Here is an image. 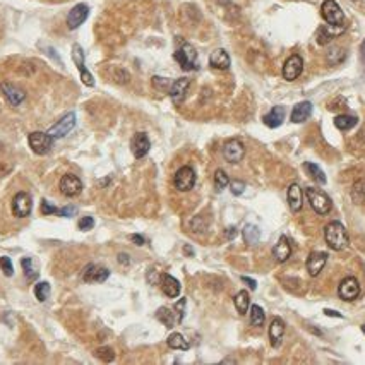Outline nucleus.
<instances>
[{
  "label": "nucleus",
  "instance_id": "obj_25",
  "mask_svg": "<svg viewBox=\"0 0 365 365\" xmlns=\"http://www.w3.org/2000/svg\"><path fill=\"white\" fill-rule=\"evenodd\" d=\"M283 120H285V108L283 107H273L266 114V117H264V124L271 129L280 127V125L283 124Z\"/></svg>",
  "mask_w": 365,
  "mask_h": 365
},
{
  "label": "nucleus",
  "instance_id": "obj_15",
  "mask_svg": "<svg viewBox=\"0 0 365 365\" xmlns=\"http://www.w3.org/2000/svg\"><path fill=\"white\" fill-rule=\"evenodd\" d=\"M0 89H2V93H4V96H6V99L9 103H11L12 107H17V105H21V103L26 99V93L23 89L19 88V86H16V84H12V82H2L0 84Z\"/></svg>",
  "mask_w": 365,
  "mask_h": 365
},
{
  "label": "nucleus",
  "instance_id": "obj_39",
  "mask_svg": "<svg viewBox=\"0 0 365 365\" xmlns=\"http://www.w3.org/2000/svg\"><path fill=\"white\" fill-rule=\"evenodd\" d=\"M112 79H114L117 84H127L130 81V74L122 67H117L112 71Z\"/></svg>",
  "mask_w": 365,
  "mask_h": 365
},
{
  "label": "nucleus",
  "instance_id": "obj_54",
  "mask_svg": "<svg viewBox=\"0 0 365 365\" xmlns=\"http://www.w3.org/2000/svg\"><path fill=\"white\" fill-rule=\"evenodd\" d=\"M324 314L329 317H343V314H340V312L336 310H331V308H324Z\"/></svg>",
  "mask_w": 365,
  "mask_h": 365
},
{
  "label": "nucleus",
  "instance_id": "obj_2",
  "mask_svg": "<svg viewBox=\"0 0 365 365\" xmlns=\"http://www.w3.org/2000/svg\"><path fill=\"white\" fill-rule=\"evenodd\" d=\"M305 195L308 197V202H310V207L314 210L317 215H328L333 207V202L329 199V195L323 192L317 187H307L305 189Z\"/></svg>",
  "mask_w": 365,
  "mask_h": 365
},
{
  "label": "nucleus",
  "instance_id": "obj_31",
  "mask_svg": "<svg viewBox=\"0 0 365 365\" xmlns=\"http://www.w3.org/2000/svg\"><path fill=\"white\" fill-rule=\"evenodd\" d=\"M167 345L170 346L172 350H189V341L182 336L180 333H172L167 340Z\"/></svg>",
  "mask_w": 365,
  "mask_h": 365
},
{
  "label": "nucleus",
  "instance_id": "obj_22",
  "mask_svg": "<svg viewBox=\"0 0 365 365\" xmlns=\"http://www.w3.org/2000/svg\"><path fill=\"white\" fill-rule=\"evenodd\" d=\"M273 255H275L278 263H286V260L292 257V245H290L288 238L285 235L280 237V240H278L275 249H273Z\"/></svg>",
  "mask_w": 365,
  "mask_h": 365
},
{
  "label": "nucleus",
  "instance_id": "obj_35",
  "mask_svg": "<svg viewBox=\"0 0 365 365\" xmlns=\"http://www.w3.org/2000/svg\"><path fill=\"white\" fill-rule=\"evenodd\" d=\"M34 295H36L38 302H46L50 297V283L48 281H40L34 285Z\"/></svg>",
  "mask_w": 365,
  "mask_h": 365
},
{
  "label": "nucleus",
  "instance_id": "obj_28",
  "mask_svg": "<svg viewBox=\"0 0 365 365\" xmlns=\"http://www.w3.org/2000/svg\"><path fill=\"white\" fill-rule=\"evenodd\" d=\"M156 317H158V321H162V323L167 326V328H173V326L179 323L175 310H173V308H168V307L158 308V312H156Z\"/></svg>",
  "mask_w": 365,
  "mask_h": 365
},
{
  "label": "nucleus",
  "instance_id": "obj_56",
  "mask_svg": "<svg viewBox=\"0 0 365 365\" xmlns=\"http://www.w3.org/2000/svg\"><path fill=\"white\" fill-rule=\"evenodd\" d=\"M362 59H363V62H365V40L362 43Z\"/></svg>",
  "mask_w": 365,
  "mask_h": 365
},
{
  "label": "nucleus",
  "instance_id": "obj_1",
  "mask_svg": "<svg viewBox=\"0 0 365 365\" xmlns=\"http://www.w3.org/2000/svg\"><path fill=\"white\" fill-rule=\"evenodd\" d=\"M324 240L333 250H345L350 245V237L346 228L340 221H329L324 228Z\"/></svg>",
  "mask_w": 365,
  "mask_h": 365
},
{
  "label": "nucleus",
  "instance_id": "obj_21",
  "mask_svg": "<svg viewBox=\"0 0 365 365\" xmlns=\"http://www.w3.org/2000/svg\"><path fill=\"white\" fill-rule=\"evenodd\" d=\"M283 334H285V323L280 317H275V319L271 321V324H269V340H271L273 348H280Z\"/></svg>",
  "mask_w": 365,
  "mask_h": 365
},
{
  "label": "nucleus",
  "instance_id": "obj_14",
  "mask_svg": "<svg viewBox=\"0 0 365 365\" xmlns=\"http://www.w3.org/2000/svg\"><path fill=\"white\" fill-rule=\"evenodd\" d=\"M303 71V59L300 55H290L283 65V77L286 81H295Z\"/></svg>",
  "mask_w": 365,
  "mask_h": 365
},
{
  "label": "nucleus",
  "instance_id": "obj_55",
  "mask_svg": "<svg viewBox=\"0 0 365 365\" xmlns=\"http://www.w3.org/2000/svg\"><path fill=\"white\" fill-rule=\"evenodd\" d=\"M184 254H187L189 257H192V255H194V249H192L190 245H185V247H184Z\"/></svg>",
  "mask_w": 365,
  "mask_h": 365
},
{
  "label": "nucleus",
  "instance_id": "obj_23",
  "mask_svg": "<svg viewBox=\"0 0 365 365\" xmlns=\"http://www.w3.org/2000/svg\"><path fill=\"white\" fill-rule=\"evenodd\" d=\"M210 65L213 69H218V71H227L230 69V55L227 54V50L218 48L210 55Z\"/></svg>",
  "mask_w": 365,
  "mask_h": 365
},
{
  "label": "nucleus",
  "instance_id": "obj_12",
  "mask_svg": "<svg viewBox=\"0 0 365 365\" xmlns=\"http://www.w3.org/2000/svg\"><path fill=\"white\" fill-rule=\"evenodd\" d=\"M108 276H110V271L99 264H88L82 271V280L86 283H103L108 280Z\"/></svg>",
  "mask_w": 365,
  "mask_h": 365
},
{
  "label": "nucleus",
  "instance_id": "obj_9",
  "mask_svg": "<svg viewBox=\"0 0 365 365\" xmlns=\"http://www.w3.org/2000/svg\"><path fill=\"white\" fill-rule=\"evenodd\" d=\"M223 156L230 163H240L245 156V146L238 139H228L223 146Z\"/></svg>",
  "mask_w": 365,
  "mask_h": 365
},
{
  "label": "nucleus",
  "instance_id": "obj_51",
  "mask_svg": "<svg viewBox=\"0 0 365 365\" xmlns=\"http://www.w3.org/2000/svg\"><path fill=\"white\" fill-rule=\"evenodd\" d=\"M237 233H238L237 227H228V228H227V232H225V235H227L228 240H233V238L237 237Z\"/></svg>",
  "mask_w": 365,
  "mask_h": 365
},
{
  "label": "nucleus",
  "instance_id": "obj_40",
  "mask_svg": "<svg viewBox=\"0 0 365 365\" xmlns=\"http://www.w3.org/2000/svg\"><path fill=\"white\" fill-rule=\"evenodd\" d=\"M72 60H74V64L77 65V69H81L82 67H86L84 65V51H82V48H81V45H74L72 46Z\"/></svg>",
  "mask_w": 365,
  "mask_h": 365
},
{
  "label": "nucleus",
  "instance_id": "obj_53",
  "mask_svg": "<svg viewBox=\"0 0 365 365\" xmlns=\"http://www.w3.org/2000/svg\"><path fill=\"white\" fill-rule=\"evenodd\" d=\"M119 263L124 264V266H129V264H130L129 255H127V254H119Z\"/></svg>",
  "mask_w": 365,
  "mask_h": 365
},
{
  "label": "nucleus",
  "instance_id": "obj_33",
  "mask_svg": "<svg viewBox=\"0 0 365 365\" xmlns=\"http://www.w3.org/2000/svg\"><path fill=\"white\" fill-rule=\"evenodd\" d=\"M357 122L358 119L353 115H338L336 119H334V125L340 130H350L357 125Z\"/></svg>",
  "mask_w": 365,
  "mask_h": 365
},
{
  "label": "nucleus",
  "instance_id": "obj_46",
  "mask_svg": "<svg viewBox=\"0 0 365 365\" xmlns=\"http://www.w3.org/2000/svg\"><path fill=\"white\" fill-rule=\"evenodd\" d=\"M93 227H94L93 216H82V218L79 220V230H82V232H86V230H91Z\"/></svg>",
  "mask_w": 365,
  "mask_h": 365
},
{
  "label": "nucleus",
  "instance_id": "obj_50",
  "mask_svg": "<svg viewBox=\"0 0 365 365\" xmlns=\"http://www.w3.org/2000/svg\"><path fill=\"white\" fill-rule=\"evenodd\" d=\"M240 280H242L247 286H249L250 290H255V288H257V283H255V280H252V278H249V276H242Z\"/></svg>",
  "mask_w": 365,
  "mask_h": 365
},
{
  "label": "nucleus",
  "instance_id": "obj_42",
  "mask_svg": "<svg viewBox=\"0 0 365 365\" xmlns=\"http://www.w3.org/2000/svg\"><path fill=\"white\" fill-rule=\"evenodd\" d=\"M153 86H154L156 89H160V91H167V89H170L172 81H170V79H167V77L154 76V77H153Z\"/></svg>",
  "mask_w": 365,
  "mask_h": 365
},
{
  "label": "nucleus",
  "instance_id": "obj_11",
  "mask_svg": "<svg viewBox=\"0 0 365 365\" xmlns=\"http://www.w3.org/2000/svg\"><path fill=\"white\" fill-rule=\"evenodd\" d=\"M33 210V202H31V195L28 192H17L12 199V213L17 218H26V216L31 215Z\"/></svg>",
  "mask_w": 365,
  "mask_h": 365
},
{
  "label": "nucleus",
  "instance_id": "obj_47",
  "mask_svg": "<svg viewBox=\"0 0 365 365\" xmlns=\"http://www.w3.org/2000/svg\"><path fill=\"white\" fill-rule=\"evenodd\" d=\"M79 72H81V79H82V82H84L86 86H89V88H93V86H94V79H93V76H91V72L88 71V69L82 67Z\"/></svg>",
  "mask_w": 365,
  "mask_h": 365
},
{
  "label": "nucleus",
  "instance_id": "obj_6",
  "mask_svg": "<svg viewBox=\"0 0 365 365\" xmlns=\"http://www.w3.org/2000/svg\"><path fill=\"white\" fill-rule=\"evenodd\" d=\"M28 142H29V147H31L36 154H46L51 149V146H54V137H50L48 132L36 130V132L29 134Z\"/></svg>",
  "mask_w": 365,
  "mask_h": 365
},
{
  "label": "nucleus",
  "instance_id": "obj_16",
  "mask_svg": "<svg viewBox=\"0 0 365 365\" xmlns=\"http://www.w3.org/2000/svg\"><path fill=\"white\" fill-rule=\"evenodd\" d=\"M326 263H328V254H326V252H312V254L307 257V263H305L307 273L312 278L319 276L321 271H323V268L326 266Z\"/></svg>",
  "mask_w": 365,
  "mask_h": 365
},
{
  "label": "nucleus",
  "instance_id": "obj_36",
  "mask_svg": "<svg viewBox=\"0 0 365 365\" xmlns=\"http://www.w3.org/2000/svg\"><path fill=\"white\" fill-rule=\"evenodd\" d=\"M228 184H230L228 175L223 170H221V168H218V170L215 172V189H216V192L225 190L228 187Z\"/></svg>",
  "mask_w": 365,
  "mask_h": 365
},
{
  "label": "nucleus",
  "instance_id": "obj_27",
  "mask_svg": "<svg viewBox=\"0 0 365 365\" xmlns=\"http://www.w3.org/2000/svg\"><path fill=\"white\" fill-rule=\"evenodd\" d=\"M242 238L247 245H255L260 240V230L255 225H245L242 230Z\"/></svg>",
  "mask_w": 365,
  "mask_h": 365
},
{
  "label": "nucleus",
  "instance_id": "obj_57",
  "mask_svg": "<svg viewBox=\"0 0 365 365\" xmlns=\"http://www.w3.org/2000/svg\"><path fill=\"white\" fill-rule=\"evenodd\" d=\"M362 331H363V334H365V324L362 326Z\"/></svg>",
  "mask_w": 365,
  "mask_h": 365
},
{
  "label": "nucleus",
  "instance_id": "obj_48",
  "mask_svg": "<svg viewBox=\"0 0 365 365\" xmlns=\"http://www.w3.org/2000/svg\"><path fill=\"white\" fill-rule=\"evenodd\" d=\"M41 213L43 215H57L59 210L55 206H51L48 201H41Z\"/></svg>",
  "mask_w": 365,
  "mask_h": 365
},
{
  "label": "nucleus",
  "instance_id": "obj_19",
  "mask_svg": "<svg viewBox=\"0 0 365 365\" xmlns=\"http://www.w3.org/2000/svg\"><path fill=\"white\" fill-rule=\"evenodd\" d=\"M345 31V26H333V24H324L319 28V31H317L316 38H317V43L319 45H328L329 41H333L336 36H340V34Z\"/></svg>",
  "mask_w": 365,
  "mask_h": 365
},
{
  "label": "nucleus",
  "instance_id": "obj_13",
  "mask_svg": "<svg viewBox=\"0 0 365 365\" xmlns=\"http://www.w3.org/2000/svg\"><path fill=\"white\" fill-rule=\"evenodd\" d=\"M89 16V7L86 4H77L69 11L67 16V28L69 29H77L79 26L88 19Z\"/></svg>",
  "mask_w": 365,
  "mask_h": 365
},
{
  "label": "nucleus",
  "instance_id": "obj_18",
  "mask_svg": "<svg viewBox=\"0 0 365 365\" xmlns=\"http://www.w3.org/2000/svg\"><path fill=\"white\" fill-rule=\"evenodd\" d=\"M189 86H190V81L187 79V77H180V79H177V81L172 82L168 93H170V98H172V101L175 103V105H180V103L185 99L187 91H189Z\"/></svg>",
  "mask_w": 365,
  "mask_h": 365
},
{
  "label": "nucleus",
  "instance_id": "obj_10",
  "mask_svg": "<svg viewBox=\"0 0 365 365\" xmlns=\"http://www.w3.org/2000/svg\"><path fill=\"white\" fill-rule=\"evenodd\" d=\"M59 189L65 197H76V195H79L82 190V182L79 177L72 175V173H67V175H64L62 179H60Z\"/></svg>",
  "mask_w": 365,
  "mask_h": 365
},
{
  "label": "nucleus",
  "instance_id": "obj_49",
  "mask_svg": "<svg viewBox=\"0 0 365 365\" xmlns=\"http://www.w3.org/2000/svg\"><path fill=\"white\" fill-rule=\"evenodd\" d=\"M57 215L64 216V218H69V216L76 215V207H74V206H65V207H62V210H59Z\"/></svg>",
  "mask_w": 365,
  "mask_h": 365
},
{
  "label": "nucleus",
  "instance_id": "obj_32",
  "mask_svg": "<svg viewBox=\"0 0 365 365\" xmlns=\"http://www.w3.org/2000/svg\"><path fill=\"white\" fill-rule=\"evenodd\" d=\"M303 168L308 172V175L314 179L317 184H321V185H324L326 182V175H324V172L319 168V165H316V163H310V162H307V163H303Z\"/></svg>",
  "mask_w": 365,
  "mask_h": 365
},
{
  "label": "nucleus",
  "instance_id": "obj_44",
  "mask_svg": "<svg viewBox=\"0 0 365 365\" xmlns=\"http://www.w3.org/2000/svg\"><path fill=\"white\" fill-rule=\"evenodd\" d=\"M230 190H232L233 195H240L243 194V190H245V182H240V180H233L230 182Z\"/></svg>",
  "mask_w": 365,
  "mask_h": 365
},
{
  "label": "nucleus",
  "instance_id": "obj_38",
  "mask_svg": "<svg viewBox=\"0 0 365 365\" xmlns=\"http://www.w3.org/2000/svg\"><path fill=\"white\" fill-rule=\"evenodd\" d=\"M351 197L357 204H363L365 202V180H358L357 184L353 185L351 189Z\"/></svg>",
  "mask_w": 365,
  "mask_h": 365
},
{
  "label": "nucleus",
  "instance_id": "obj_29",
  "mask_svg": "<svg viewBox=\"0 0 365 365\" xmlns=\"http://www.w3.org/2000/svg\"><path fill=\"white\" fill-rule=\"evenodd\" d=\"M233 303H235V308H237V312L240 316H245L247 312H249V308H250V298H249V293L245 292V290H240L237 295H235V298H233Z\"/></svg>",
  "mask_w": 365,
  "mask_h": 365
},
{
  "label": "nucleus",
  "instance_id": "obj_37",
  "mask_svg": "<svg viewBox=\"0 0 365 365\" xmlns=\"http://www.w3.org/2000/svg\"><path fill=\"white\" fill-rule=\"evenodd\" d=\"M21 266L24 269V275L28 280H34V278L38 276V269L34 266V260L31 257H24L21 259Z\"/></svg>",
  "mask_w": 365,
  "mask_h": 365
},
{
  "label": "nucleus",
  "instance_id": "obj_52",
  "mask_svg": "<svg viewBox=\"0 0 365 365\" xmlns=\"http://www.w3.org/2000/svg\"><path fill=\"white\" fill-rule=\"evenodd\" d=\"M130 240L136 243V245H144L146 238L142 237V235H137V233H134V235H130Z\"/></svg>",
  "mask_w": 365,
  "mask_h": 365
},
{
  "label": "nucleus",
  "instance_id": "obj_24",
  "mask_svg": "<svg viewBox=\"0 0 365 365\" xmlns=\"http://www.w3.org/2000/svg\"><path fill=\"white\" fill-rule=\"evenodd\" d=\"M288 206L292 211H300L303 206V192L298 184H292L288 187Z\"/></svg>",
  "mask_w": 365,
  "mask_h": 365
},
{
  "label": "nucleus",
  "instance_id": "obj_45",
  "mask_svg": "<svg viewBox=\"0 0 365 365\" xmlns=\"http://www.w3.org/2000/svg\"><path fill=\"white\" fill-rule=\"evenodd\" d=\"M185 298H180L179 302L175 303V307H173V310H175L177 314V319H179V323H182V319H184V312H185Z\"/></svg>",
  "mask_w": 365,
  "mask_h": 365
},
{
  "label": "nucleus",
  "instance_id": "obj_20",
  "mask_svg": "<svg viewBox=\"0 0 365 365\" xmlns=\"http://www.w3.org/2000/svg\"><path fill=\"white\" fill-rule=\"evenodd\" d=\"M160 288L167 295L168 298H177L180 295V283L177 278L172 275H162L160 276Z\"/></svg>",
  "mask_w": 365,
  "mask_h": 365
},
{
  "label": "nucleus",
  "instance_id": "obj_26",
  "mask_svg": "<svg viewBox=\"0 0 365 365\" xmlns=\"http://www.w3.org/2000/svg\"><path fill=\"white\" fill-rule=\"evenodd\" d=\"M312 114V103L310 101H300L298 105H295L292 112V122L293 124H302L305 122Z\"/></svg>",
  "mask_w": 365,
  "mask_h": 365
},
{
  "label": "nucleus",
  "instance_id": "obj_17",
  "mask_svg": "<svg viewBox=\"0 0 365 365\" xmlns=\"http://www.w3.org/2000/svg\"><path fill=\"white\" fill-rule=\"evenodd\" d=\"M130 149H132V154L136 156V158H144L151 149V141L149 137H147V134L137 132L136 136L132 137V141H130Z\"/></svg>",
  "mask_w": 365,
  "mask_h": 365
},
{
  "label": "nucleus",
  "instance_id": "obj_34",
  "mask_svg": "<svg viewBox=\"0 0 365 365\" xmlns=\"http://www.w3.org/2000/svg\"><path fill=\"white\" fill-rule=\"evenodd\" d=\"M264 321H266V316H264V310L259 305H252L250 307V324L254 328H263Z\"/></svg>",
  "mask_w": 365,
  "mask_h": 365
},
{
  "label": "nucleus",
  "instance_id": "obj_4",
  "mask_svg": "<svg viewBox=\"0 0 365 365\" xmlns=\"http://www.w3.org/2000/svg\"><path fill=\"white\" fill-rule=\"evenodd\" d=\"M195 185V172L192 167L185 165L177 170V173L173 175V187L180 192H189L192 190Z\"/></svg>",
  "mask_w": 365,
  "mask_h": 365
},
{
  "label": "nucleus",
  "instance_id": "obj_7",
  "mask_svg": "<svg viewBox=\"0 0 365 365\" xmlns=\"http://www.w3.org/2000/svg\"><path fill=\"white\" fill-rule=\"evenodd\" d=\"M338 295H340V298L345 302L357 300L360 295V283L357 278H353V276L345 278V280L340 283V286H338Z\"/></svg>",
  "mask_w": 365,
  "mask_h": 365
},
{
  "label": "nucleus",
  "instance_id": "obj_8",
  "mask_svg": "<svg viewBox=\"0 0 365 365\" xmlns=\"http://www.w3.org/2000/svg\"><path fill=\"white\" fill-rule=\"evenodd\" d=\"M74 127H76V114L69 112V114H65L62 119L48 130V136L54 139H62L67 136Z\"/></svg>",
  "mask_w": 365,
  "mask_h": 365
},
{
  "label": "nucleus",
  "instance_id": "obj_30",
  "mask_svg": "<svg viewBox=\"0 0 365 365\" xmlns=\"http://www.w3.org/2000/svg\"><path fill=\"white\" fill-rule=\"evenodd\" d=\"M345 59H346V51L345 48H341V46H333V48H329L328 54H326V60H328L329 65H338Z\"/></svg>",
  "mask_w": 365,
  "mask_h": 365
},
{
  "label": "nucleus",
  "instance_id": "obj_41",
  "mask_svg": "<svg viewBox=\"0 0 365 365\" xmlns=\"http://www.w3.org/2000/svg\"><path fill=\"white\" fill-rule=\"evenodd\" d=\"M96 357L101 358L103 362H112V360L115 358V353L112 348H108V346H101V348L96 350Z\"/></svg>",
  "mask_w": 365,
  "mask_h": 365
},
{
  "label": "nucleus",
  "instance_id": "obj_5",
  "mask_svg": "<svg viewBox=\"0 0 365 365\" xmlns=\"http://www.w3.org/2000/svg\"><path fill=\"white\" fill-rule=\"evenodd\" d=\"M321 14H323L324 21L333 26H341L345 23V14H343L341 7L338 6L334 0H324L323 7H321Z\"/></svg>",
  "mask_w": 365,
  "mask_h": 365
},
{
  "label": "nucleus",
  "instance_id": "obj_43",
  "mask_svg": "<svg viewBox=\"0 0 365 365\" xmlns=\"http://www.w3.org/2000/svg\"><path fill=\"white\" fill-rule=\"evenodd\" d=\"M0 269L4 271V275L6 276H12V273H14V268H12V263L9 257H0Z\"/></svg>",
  "mask_w": 365,
  "mask_h": 365
},
{
  "label": "nucleus",
  "instance_id": "obj_3",
  "mask_svg": "<svg viewBox=\"0 0 365 365\" xmlns=\"http://www.w3.org/2000/svg\"><path fill=\"white\" fill-rule=\"evenodd\" d=\"M173 59L180 64V67L184 71H197L199 64H197V51L190 43H184L179 50L173 54Z\"/></svg>",
  "mask_w": 365,
  "mask_h": 365
}]
</instances>
